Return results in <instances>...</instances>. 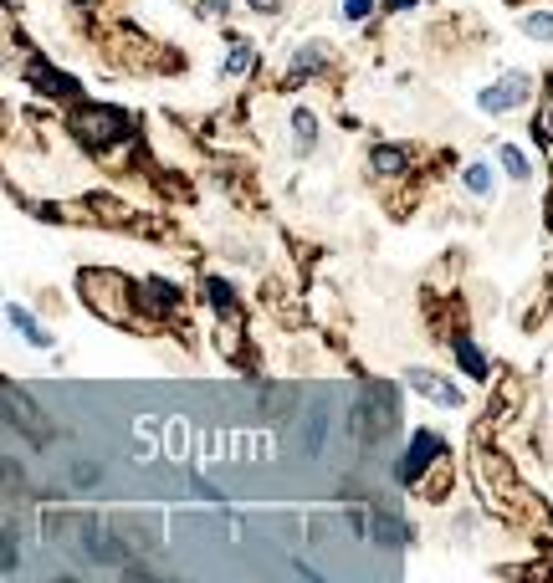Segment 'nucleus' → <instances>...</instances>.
<instances>
[{
  "instance_id": "1",
  "label": "nucleus",
  "mask_w": 553,
  "mask_h": 583,
  "mask_svg": "<svg viewBox=\"0 0 553 583\" xmlns=\"http://www.w3.org/2000/svg\"><path fill=\"white\" fill-rule=\"evenodd\" d=\"M523 98H528V77H523V72H513V77L492 82L487 93H482V113H513Z\"/></svg>"
},
{
  "instance_id": "2",
  "label": "nucleus",
  "mask_w": 553,
  "mask_h": 583,
  "mask_svg": "<svg viewBox=\"0 0 553 583\" xmlns=\"http://www.w3.org/2000/svg\"><path fill=\"white\" fill-rule=\"evenodd\" d=\"M436 451H441V440H436V435H415V445H410V456H405V471H400V476H405V481H415L425 466H431V456H436Z\"/></svg>"
},
{
  "instance_id": "3",
  "label": "nucleus",
  "mask_w": 553,
  "mask_h": 583,
  "mask_svg": "<svg viewBox=\"0 0 553 583\" xmlns=\"http://www.w3.org/2000/svg\"><path fill=\"white\" fill-rule=\"evenodd\" d=\"M123 118H113V113H88L77 128H82V139H93V144H103V139H113V128H118Z\"/></svg>"
},
{
  "instance_id": "4",
  "label": "nucleus",
  "mask_w": 553,
  "mask_h": 583,
  "mask_svg": "<svg viewBox=\"0 0 553 583\" xmlns=\"http://www.w3.org/2000/svg\"><path fill=\"white\" fill-rule=\"evenodd\" d=\"M31 82H41L52 98H67V93H77V82H67L62 72H52V67H31Z\"/></svg>"
},
{
  "instance_id": "5",
  "label": "nucleus",
  "mask_w": 553,
  "mask_h": 583,
  "mask_svg": "<svg viewBox=\"0 0 553 583\" xmlns=\"http://www.w3.org/2000/svg\"><path fill=\"white\" fill-rule=\"evenodd\" d=\"M410 384H415L420 394H431V399H441V405H461V394H456L451 384H436L431 374H410Z\"/></svg>"
},
{
  "instance_id": "6",
  "label": "nucleus",
  "mask_w": 553,
  "mask_h": 583,
  "mask_svg": "<svg viewBox=\"0 0 553 583\" xmlns=\"http://www.w3.org/2000/svg\"><path fill=\"white\" fill-rule=\"evenodd\" d=\"M11 323H16V328H21V333H26V338H31L36 348H52L47 328H41V323H31V318H26V307H11Z\"/></svg>"
},
{
  "instance_id": "7",
  "label": "nucleus",
  "mask_w": 553,
  "mask_h": 583,
  "mask_svg": "<svg viewBox=\"0 0 553 583\" xmlns=\"http://www.w3.org/2000/svg\"><path fill=\"white\" fill-rule=\"evenodd\" d=\"M492 185H497V179H492V169L487 164H466V190H472V195H492Z\"/></svg>"
},
{
  "instance_id": "8",
  "label": "nucleus",
  "mask_w": 553,
  "mask_h": 583,
  "mask_svg": "<svg viewBox=\"0 0 553 583\" xmlns=\"http://www.w3.org/2000/svg\"><path fill=\"white\" fill-rule=\"evenodd\" d=\"M456 358H461V369H466V374H477V379L487 374V358H482L472 343H466V338H456Z\"/></svg>"
},
{
  "instance_id": "9",
  "label": "nucleus",
  "mask_w": 553,
  "mask_h": 583,
  "mask_svg": "<svg viewBox=\"0 0 553 583\" xmlns=\"http://www.w3.org/2000/svg\"><path fill=\"white\" fill-rule=\"evenodd\" d=\"M221 72H226V77H246V72H251V47H246V41H236V47H231V57H226Z\"/></svg>"
},
{
  "instance_id": "10",
  "label": "nucleus",
  "mask_w": 553,
  "mask_h": 583,
  "mask_svg": "<svg viewBox=\"0 0 553 583\" xmlns=\"http://www.w3.org/2000/svg\"><path fill=\"white\" fill-rule=\"evenodd\" d=\"M292 128H297V139H303V149L318 139V123H313V113H308V108H297V113H292Z\"/></svg>"
},
{
  "instance_id": "11",
  "label": "nucleus",
  "mask_w": 553,
  "mask_h": 583,
  "mask_svg": "<svg viewBox=\"0 0 553 583\" xmlns=\"http://www.w3.org/2000/svg\"><path fill=\"white\" fill-rule=\"evenodd\" d=\"M374 169L379 174H400L405 169V154L400 149H374Z\"/></svg>"
},
{
  "instance_id": "12",
  "label": "nucleus",
  "mask_w": 553,
  "mask_h": 583,
  "mask_svg": "<svg viewBox=\"0 0 553 583\" xmlns=\"http://www.w3.org/2000/svg\"><path fill=\"white\" fill-rule=\"evenodd\" d=\"M502 169L513 174V179H528V159H523V149L507 144V149H502Z\"/></svg>"
},
{
  "instance_id": "13",
  "label": "nucleus",
  "mask_w": 553,
  "mask_h": 583,
  "mask_svg": "<svg viewBox=\"0 0 553 583\" xmlns=\"http://www.w3.org/2000/svg\"><path fill=\"white\" fill-rule=\"evenodd\" d=\"M523 31H528V36H538V41H553V16H528V21H523Z\"/></svg>"
},
{
  "instance_id": "14",
  "label": "nucleus",
  "mask_w": 553,
  "mask_h": 583,
  "mask_svg": "<svg viewBox=\"0 0 553 583\" xmlns=\"http://www.w3.org/2000/svg\"><path fill=\"white\" fill-rule=\"evenodd\" d=\"M369 11H374V0H344V16L349 21H364Z\"/></svg>"
},
{
  "instance_id": "15",
  "label": "nucleus",
  "mask_w": 553,
  "mask_h": 583,
  "mask_svg": "<svg viewBox=\"0 0 553 583\" xmlns=\"http://www.w3.org/2000/svg\"><path fill=\"white\" fill-rule=\"evenodd\" d=\"M210 297H216V307H231V287L226 282H210Z\"/></svg>"
},
{
  "instance_id": "16",
  "label": "nucleus",
  "mask_w": 553,
  "mask_h": 583,
  "mask_svg": "<svg viewBox=\"0 0 553 583\" xmlns=\"http://www.w3.org/2000/svg\"><path fill=\"white\" fill-rule=\"evenodd\" d=\"M251 11H277V0H251Z\"/></svg>"
},
{
  "instance_id": "17",
  "label": "nucleus",
  "mask_w": 553,
  "mask_h": 583,
  "mask_svg": "<svg viewBox=\"0 0 553 583\" xmlns=\"http://www.w3.org/2000/svg\"><path fill=\"white\" fill-rule=\"evenodd\" d=\"M82 6H88V0H82Z\"/></svg>"
}]
</instances>
